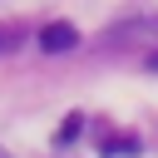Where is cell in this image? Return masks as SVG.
Listing matches in <instances>:
<instances>
[{
    "mask_svg": "<svg viewBox=\"0 0 158 158\" xmlns=\"http://www.w3.org/2000/svg\"><path fill=\"white\" fill-rule=\"evenodd\" d=\"M153 69H158V54H153Z\"/></svg>",
    "mask_w": 158,
    "mask_h": 158,
    "instance_id": "277c9868",
    "label": "cell"
},
{
    "mask_svg": "<svg viewBox=\"0 0 158 158\" xmlns=\"http://www.w3.org/2000/svg\"><path fill=\"white\" fill-rule=\"evenodd\" d=\"M104 153H109V158H138V138H133V133H114V138L104 143Z\"/></svg>",
    "mask_w": 158,
    "mask_h": 158,
    "instance_id": "7a4b0ae2",
    "label": "cell"
},
{
    "mask_svg": "<svg viewBox=\"0 0 158 158\" xmlns=\"http://www.w3.org/2000/svg\"><path fill=\"white\" fill-rule=\"evenodd\" d=\"M79 128H84V123H79V114H69V118H64V128H59V143H74V138H79Z\"/></svg>",
    "mask_w": 158,
    "mask_h": 158,
    "instance_id": "3957f363",
    "label": "cell"
},
{
    "mask_svg": "<svg viewBox=\"0 0 158 158\" xmlns=\"http://www.w3.org/2000/svg\"><path fill=\"white\" fill-rule=\"evenodd\" d=\"M0 158H10V153H5V148H0Z\"/></svg>",
    "mask_w": 158,
    "mask_h": 158,
    "instance_id": "5b68a950",
    "label": "cell"
},
{
    "mask_svg": "<svg viewBox=\"0 0 158 158\" xmlns=\"http://www.w3.org/2000/svg\"><path fill=\"white\" fill-rule=\"evenodd\" d=\"M40 44H44L49 54H59V49H74V44H79V30H74L69 20H54V25H44V30H40Z\"/></svg>",
    "mask_w": 158,
    "mask_h": 158,
    "instance_id": "6da1fadb",
    "label": "cell"
}]
</instances>
